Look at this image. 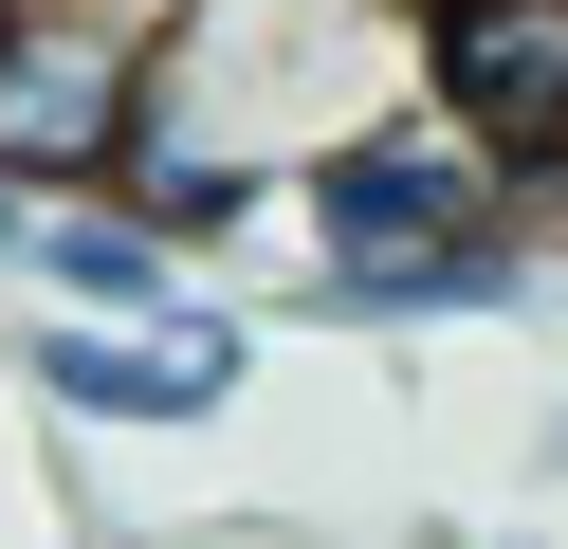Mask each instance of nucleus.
<instances>
[{
    "label": "nucleus",
    "instance_id": "nucleus-5",
    "mask_svg": "<svg viewBox=\"0 0 568 549\" xmlns=\"http://www.w3.org/2000/svg\"><path fill=\"white\" fill-rule=\"evenodd\" d=\"M38 385L74 421H202L239 385V329L221 312H74V329H38Z\"/></svg>",
    "mask_w": 568,
    "mask_h": 549
},
{
    "label": "nucleus",
    "instance_id": "nucleus-1",
    "mask_svg": "<svg viewBox=\"0 0 568 549\" xmlns=\"http://www.w3.org/2000/svg\"><path fill=\"white\" fill-rule=\"evenodd\" d=\"M404 92H422V0H184L148 37V110H129L111 202L239 220L275 165H331Z\"/></svg>",
    "mask_w": 568,
    "mask_h": 549
},
{
    "label": "nucleus",
    "instance_id": "nucleus-6",
    "mask_svg": "<svg viewBox=\"0 0 568 549\" xmlns=\"http://www.w3.org/2000/svg\"><path fill=\"white\" fill-rule=\"evenodd\" d=\"M19 256H38L74 312H184V275H165V220H148V202H55V220H19Z\"/></svg>",
    "mask_w": 568,
    "mask_h": 549
},
{
    "label": "nucleus",
    "instance_id": "nucleus-4",
    "mask_svg": "<svg viewBox=\"0 0 568 549\" xmlns=\"http://www.w3.org/2000/svg\"><path fill=\"white\" fill-rule=\"evenodd\" d=\"M422 92L495 165H550L568 146V0H422Z\"/></svg>",
    "mask_w": 568,
    "mask_h": 549
},
{
    "label": "nucleus",
    "instance_id": "nucleus-3",
    "mask_svg": "<svg viewBox=\"0 0 568 549\" xmlns=\"http://www.w3.org/2000/svg\"><path fill=\"white\" fill-rule=\"evenodd\" d=\"M148 110V19L111 0H0V183H111Z\"/></svg>",
    "mask_w": 568,
    "mask_h": 549
},
{
    "label": "nucleus",
    "instance_id": "nucleus-2",
    "mask_svg": "<svg viewBox=\"0 0 568 549\" xmlns=\"http://www.w3.org/2000/svg\"><path fill=\"white\" fill-rule=\"evenodd\" d=\"M312 238H331V312H495L514 293V165L440 92H404L312 165Z\"/></svg>",
    "mask_w": 568,
    "mask_h": 549
}]
</instances>
